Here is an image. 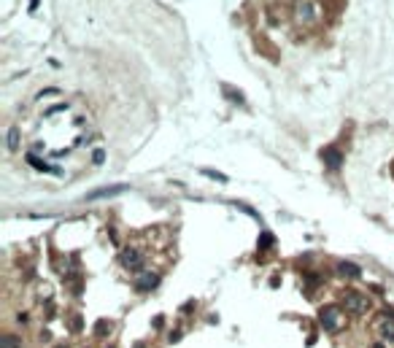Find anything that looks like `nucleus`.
<instances>
[{
  "label": "nucleus",
  "mask_w": 394,
  "mask_h": 348,
  "mask_svg": "<svg viewBox=\"0 0 394 348\" xmlns=\"http://www.w3.org/2000/svg\"><path fill=\"white\" fill-rule=\"evenodd\" d=\"M319 16H322V8H319L316 3H311V0H297V5H294L297 25L311 27V25H316V22H319Z\"/></svg>",
  "instance_id": "nucleus-1"
}]
</instances>
